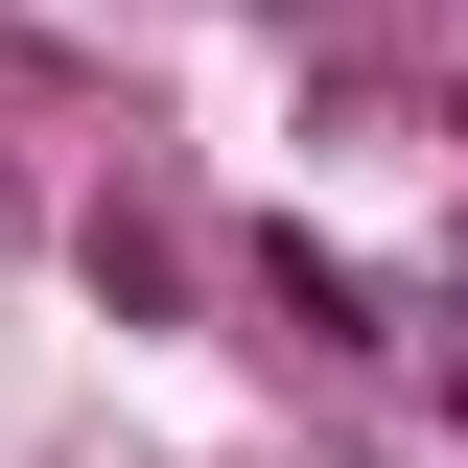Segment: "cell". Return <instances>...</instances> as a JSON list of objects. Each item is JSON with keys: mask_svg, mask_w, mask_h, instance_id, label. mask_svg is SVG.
<instances>
[{"mask_svg": "<svg viewBox=\"0 0 468 468\" xmlns=\"http://www.w3.org/2000/svg\"><path fill=\"white\" fill-rule=\"evenodd\" d=\"M445 399H468V351H445Z\"/></svg>", "mask_w": 468, "mask_h": 468, "instance_id": "obj_1", "label": "cell"}]
</instances>
